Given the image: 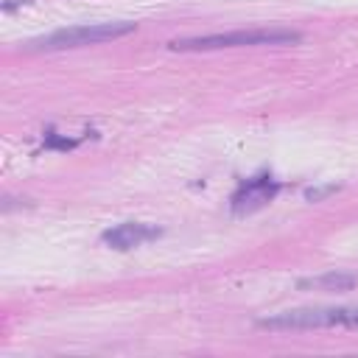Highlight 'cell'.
<instances>
[{
    "instance_id": "cell-1",
    "label": "cell",
    "mask_w": 358,
    "mask_h": 358,
    "mask_svg": "<svg viewBox=\"0 0 358 358\" xmlns=\"http://www.w3.org/2000/svg\"><path fill=\"white\" fill-rule=\"evenodd\" d=\"M302 36L291 28H252V31H229V34H204L173 39L171 50H221V48H243V45H294Z\"/></svg>"
},
{
    "instance_id": "cell-2",
    "label": "cell",
    "mask_w": 358,
    "mask_h": 358,
    "mask_svg": "<svg viewBox=\"0 0 358 358\" xmlns=\"http://www.w3.org/2000/svg\"><path fill=\"white\" fill-rule=\"evenodd\" d=\"M137 25L134 22H92V25H73V28H59L48 36L31 39L25 48L28 50H67V48H81V45H101L109 39H120L131 34Z\"/></svg>"
},
{
    "instance_id": "cell-3",
    "label": "cell",
    "mask_w": 358,
    "mask_h": 358,
    "mask_svg": "<svg viewBox=\"0 0 358 358\" xmlns=\"http://www.w3.org/2000/svg\"><path fill=\"white\" fill-rule=\"evenodd\" d=\"M277 193H280V182L271 173H257V176H249L238 185V190L229 199V207L235 215H246V213L266 207Z\"/></svg>"
},
{
    "instance_id": "cell-4",
    "label": "cell",
    "mask_w": 358,
    "mask_h": 358,
    "mask_svg": "<svg viewBox=\"0 0 358 358\" xmlns=\"http://www.w3.org/2000/svg\"><path fill=\"white\" fill-rule=\"evenodd\" d=\"M162 235L159 227H151V224H137V221H123V224H115L109 229L101 232V241L117 252H126V249H134V246H143L148 241H157Z\"/></svg>"
},
{
    "instance_id": "cell-5",
    "label": "cell",
    "mask_w": 358,
    "mask_h": 358,
    "mask_svg": "<svg viewBox=\"0 0 358 358\" xmlns=\"http://www.w3.org/2000/svg\"><path fill=\"white\" fill-rule=\"evenodd\" d=\"M296 322L305 330H313V327H352V330H358V308H299Z\"/></svg>"
},
{
    "instance_id": "cell-6",
    "label": "cell",
    "mask_w": 358,
    "mask_h": 358,
    "mask_svg": "<svg viewBox=\"0 0 358 358\" xmlns=\"http://www.w3.org/2000/svg\"><path fill=\"white\" fill-rule=\"evenodd\" d=\"M355 285H358V274H344V271H327L296 280V288L302 291H350Z\"/></svg>"
},
{
    "instance_id": "cell-7",
    "label": "cell",
    "mask_w": 358,
    "mask_h": 358,
    "mask_svg": "<svg viewBox=\"0 0 358 358\" xmlns=\"http://www.w3.org/2000/svg\"><path fill=\"white\" fill-rule=\"evenodd\" d=\"M333 190H336V185H327V187H308V190H305V199L319 201L322 196H327V193H333Z\"/></svg>"
}]
</instances>
